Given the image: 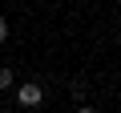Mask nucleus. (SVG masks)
<instances>
[{"instance_id":"nucleus-1","label":"nucleus","mask_w":121,"mask_h":113,"mask_svg":"<svg viewBox=\"0 0 121 113\" xmlns=\"http://www.w3.org/2000/svg\"><path fill=\"white\" fill-rule=\"evenodd\" d=\"M16 101H20V105H24V109H36V105H40V101H44V89H40V85H32V81H28V85H20V89H16Z\"/></svg>"},{"instance_id":"nucleus-3","label":"nucleus","mask_w":121,"mask_h":113,"mask_svg":"<svg viewBox=\"0 0 121 113\" xmlns=\"http://www.w3.org/2000/svg\"><path fill=\"white\" fill-rule=\"evenodd\" d=\"M4 40H8V20L0 16V44H4Z\"/></svg>"},{"instance_id":"nucleus-2","label":"nucleus","mask_w":121,"mask_h":113,"mask_svg":"<svg viewBox=\"0 0 121 113\" xmlns=\"http://www.w3.org/2000/svg\"><path fill=\"white\" fill-rule=\"evenodd\" d=\"M4 89H12V69L0 65V93H4Z\"/></svg>"},{"instance_id":"nucleus-4","label":"nucleus","mask_w":121,"mask_h":113,"mask_svg":"<svg viewBox=\"0 0 121 113\" xmlns=\"http://www.w3.org/2000/svg\"><path fill=\"white\" fill-rule=\"evenodd\" d=\"M77 113H97V109H93V105H81V109H77Z\"/></svg>"}]
</instances>
